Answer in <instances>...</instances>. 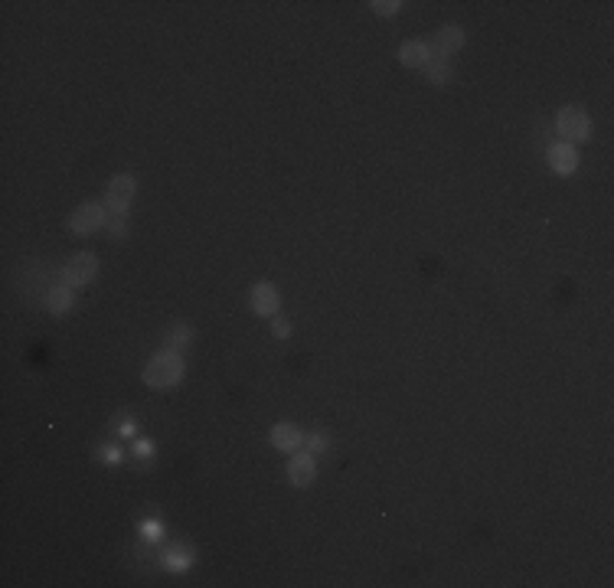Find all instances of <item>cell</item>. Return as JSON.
Here are the masks:
<instances>
[{"mask_svg": "<svg viewBox=\"0 0 614 588\" xmlns=\"http://www.w3.org/2000/svg\"><path fill=\"white\" fill-rule=\"evenodd\" d=\"M180 379H183V360H180L176 350L157 353L151 363H147V369H144V383L154 389H170V386H176Z\"/></svg>", "mask_w": 614, "mask_h": 588, "instance_id": "cell-1", "label": "cell"}, {"mask_svg": "<svg viewBox=\"0 0 614 588\" xmlns=\"http://www.w3.org/2000/svg\"><path fill=\"white\" fill-rule=\"evenodd\" d=\"M95 272H99V258H95L92 252H79V255H72V258L65 262L63 281L69 288H82V285H88V281L95 278Z\"/></svg>", "mask_w": 614, "mask_h": 588, "instance_id": "cell-2", "label": "cell"}, {"mask_svg": "<svg viewBox=\"0 0 614 588\" xmlns=\"http://www.w3.org/2000/svg\"><path fill=\"white\" fill-rule=\"evenodd\" d=\"M105 223H108V210L99 206V203H85V206H79L76 213L69 216V229H72L76 236H88V232L101 229Z\"/></svg>", "mask_w": 614, "mask_h": 588, "instance_id": "cell-3", "label": "cell"}, {"mask_svg": "<svg viewBox=\"0 0 614 588\" xmlns=\"http://www.w3.org/2000/svg\"><path fill=\"white\" fill-rule=\"evenodd\" d=\"M555 125H559V134H562V138H572V141H585L591 131L589 114L582 112V108H562Z\"/></svg>", "mask_w": 614, "mask_h": 588, "instance_id": "cell-4", "label": "cell"}, {"mask_svg": "<svg viewBox=\"0 0 614 588\" xmlns=\"http://www.w3.org/2000/svg\"><path fill=\"white\" fill-rule=\"evenodd\" d=\"M131 196H134V176H127V174H118L108 183V196H105V210L108 213H125L127 210V203H131Z\"/></svg>", "mask_w": 614, "mask_h": 588, "instance_id": "cell-5", "label": "cell"}, {"mask_svg": "<svg viewBox=\"0 0 614 588\" xmlns=\"http://www.w3.org/2000/svg\"><path fill=\"white\" fill-rule=\"evenodd\" d=\"M549 163H552V170L555 174H572L578 167V154H575V148H569V141H562V144H552L549 148Z\"/></svg>", "mask_w": 614, "mask_h": 588, "instance_id": "cell-6", "label": "cell"}, {"mask_svg": "<svg viewBox=\"0 0 614 588\" xmlns=\"http://www.w3.org/2000/svg\"><path fill=\"white\" fill-rule=\"evenodd\" d=\"M314 474H317V467H314V458L311 454H294L288 464V477H291V484H298V487H307L314 480Z\"/></svg>", "mask_w": 614, "mask_h": 588, "instance_id": "cell-7", "label": "cell"}, {"mask_svg": "<svg viewBox=\"0 0 614 588\" xmlns=\"http://www.w3.org/2000/svg\"><path fill=\"white\" fill-rule=\"evenodd\" d=\"M461 46H464V30H458V26H444V30H438L435 50H438L441 59H444V56H454Z\"/></svg>", "mask_w": 614, "mask_h": 588, "instance_id": "cell-8", "label": "cell"}, {"mask_svg": "<svg viewBox=\"0 0 614 588\" xmlns=\"http://www.w3.org/2000/svg\"><path fill=\"white\" fill-rule=\"evenodd\" d=\"M301 432L291 425V422H281V425H275V432H272V445H275L278 451H298L301 448Z\"/></svg>", "mask_w": 614, "mask_h": 588, "instance_id": "cell-9", "label": "cell"}, {"mask_svg": "<svg viewBox=\"0 0 614 588\" xmlns=\"http://www.w3.org/2000/svg\"><path fill=\"white\" fill-rule=\"evenodd\" d=\"M252 307H255V314H275L278 311V291L272 288V285H255L252 288Z\"/></svg>", "mask_w": 614, "mask_h": 588, "instance_id": "cell-10", "label": "cell"}, {"mask_svg": "<svg viewBox=\"0 0 614 588\" xmlns=\"http://www.w3.org/2000/svg\"><path fill=\"white\" fill-rule=\"evenodd\" d=\"M46 307L52 314H65L72 307V288L69 285H56V288L46 291Z\"/></svg>", "mask_w": 614, "mask_h": 588, "instance_id": "cell-11", "label": "cell"}, {"mask_svg": "<svg viewBox=\"0 0 614 588\" xmlns=\"http://www.w3.org/2000/svg\"><path fill=\"white\" fill-rule=\"evenodd\" d=\"M402 63L415 65V69H425L428 65V46L425 43H405V46H402Z\"/></svg>", "mask_w": 614, "mask_h": 588, "instance_id": "cell-12", "label": "cell"}, {"mask_svg": "<svg viewBox=\"0 0 614 588\" xmlns=\"http://www.w3.org/2000/svg\"><path fill=\"white\" fill-rule=\"evenodd\" d=\"M425 72H428V79H431L435 85H448V79H451V65L444 63V59H438V63H428Z\"/></svg>", "mask_w": 614, "mask_h": 588, "instance_id": "cell-13", "label": "cell"}, {"mask_svg": "<svg viewBox=\"0 0 614 588\" xmlns=\"http://www.w3.org/2000/svg\"><path fill=\"white\" fill-rule=\"evenodd\" d=\"M190 562H193V556H190L187 549H170L167 556H163V565H167V569H176V572L187 569Z\"/></svg>", "mask_w": 614, "mask_h": 588, "instance_id": "cell-14", "label": "cell"}, {"mask_svg": "<svg viewBox=\"0 0 614 588\" xmlns=\"http://www.w3.org/2000/svg\"><path fill=\"white\" fill-rule=\"evenodd\" d=\"M190 337H193V334H190V327L187 324H176L174 330H170V337H167V347H187L190 343Z\"/></svg>", "mask_w": 614, "mask_h": 588, "instance_id": "cell-15", "label": "cell"}, {"mask_svg": "<svg viewBox=\"0 0 614 588\" xmlns=\"http://www.w3.org/2000/svg\"><path fill=\"white\" fill-rule=\"evenodd\" d=\"M108 232H112V236H125L127 232V225H125V213H112L108 216Z\"/></svg>", "mask_w": 614, "mask_h": 588, "instance_id": "cell-16", "label": "cell"}, {"mask_svg": "<svg viewBox=\"0 0 614 588\" xmlns=\"http://www.w3.org/2000/svg\"><path fill=\"white\" fill-rule=\"evenodd\" d=\"M141 533L151 539V543H157V539L163 536V526L157 523V520H144V523H141Z\"/></svg>", "mask_w": 614, "mask_h": 588, "instance_id": "cell-17", "label": "cell"}, {"mask_svg": "<svg viewBox=\"0 0 614 588\" xmlns=\"http://www.w3.org/2000/svg\"><path fill=\"white\" fill-rule=\"evenodd\" d=\"M399 0H376V3H373V10L379 13V17H392V13H399Z\"/></svg>", "mask_w": 614, "mask_h": 588, "instance_id": "cell-18", "label": "cell"}, {"mask_svg": "<svg viewBox=\"0 0 614 588\" xmlns=\"http://www.w3.org/2000/svg\"><path fill=\"white\" fill-rule=\"evenodd\" d=\"M327 445H330V438H327L324 432H317V435H311V438H307V451H314V454L327 451Z\"/></svg>", "mask_w": 614, "mask_h": 588, "instance_id": "cell-19", "label": "cell"}, {"mask_svg": "<svg viewBox=\"0 0 614 588\" xmlns=\"http://www.w3.org/2000/svg\"><path fill=\"white\" fill-rule=\"evenodd\" d=\"M134 454H138V458H151L154 445H151V441H138V445H134Z\"/></svg>", "mask_w": 614, "mask_h": 588, "instance_id": "cell-20", "label": "cell"}, {"mask_svg": "<svg viewBox=\"0 0 614 588\" xmlns=\"http://www.w3.org/2000/svg\"><path fill=\"white\" fill-rule=\"evenodd\" d=\"M101 458H105L108 464H118V461H121V451H118V448H101Z\"/></svg>", "mask_w": 614, "mask_h": 588, "instance_id": "cell-21", "label": "cell"}, {"mask_svg": "<svg viewBox=\"0 0 614 588\" xmlns=\"http://www.w3.org/2000/svg\"><path fill=\"white\" fill-rule=\"evenodd\" d=\"M288 334H291V327L285 321H275V337H288Z\"/></svg>", "mask_w": 614, "mask_h": 588, "instance_id": "cell-22", "label": "cell"}, {"mask_svg": "<svg viewBox=\"0 0 614 588\" xmlns=\"http://www.w3.org/2000/svg\"><path fill=\"white\" fill-rule=\"evenodd\" d=\"M121 435H134V422H125V425H121Z\"/></svg>", "mask_w": 614, "mask_h": 588, "instance_id": "cell-23", "label": "cell"}]
</instances>
